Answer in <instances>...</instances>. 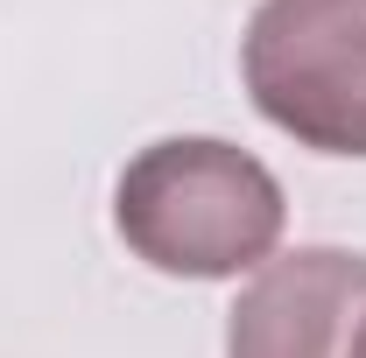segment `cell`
Wrapping results in <instances>:
<instances>
[{
	"label": "cell",
	"instance_id": "1",
	"mask_svg": "<svg viewBox=\"0 0 366 358\" xmlns=\"http://www.w3.org/2000/svg\"><path fill=\"white\" fill-rule=\"evenodd\" d=\"M113 225L127 253L177 281H232L274 260L289 197L247 148L169 134L141 148L113 183Z\"/></svg>",
	"mask_w": 366,
	"mask_h": 358
},
{
	"label": "cell",
	"instance_id": "2",
	"mask_svg": "<svg viewBox=\"0 0 366 358\" xmlns=\"http://www.w3.org/2000/svg\"><path fill=\"white\" fill-rule=\"evenodd\" d=\"M239 78L274 134L366 162V0H261L239 36Z\"/></svg>",
	"mask_w": 366,
	"mask_h": 358
},
{
	"label": "cell",
	"instance_id": "3",
	"mask_svg": "<svg viewBox=\"0 0 366 358\" xmlns=\"http://www.w3.org/2000/svg\"><path fill=\"white\" fill-rule=\"evenodd\" d=\"M366 316V253L296 246L239 288L226 316V358H345Z\"/></svg>",
	"mask_w": 366,
	"mask_h": 358
},
{
	"label": "cell",
	"instance_id": "4",
	"mask_svg": "<svg viewBox=\"0 0 366 358\" xmlns=\"http://www.w3.org/2000/svg\"><path fill=\"white\" fill-rule=\"evenodd\" d=\"M345 358H366V316H360V330H352V352Z\"/></svg>",
	"mask_w": 366,
	"mask_h": 358
}]
</instances>
